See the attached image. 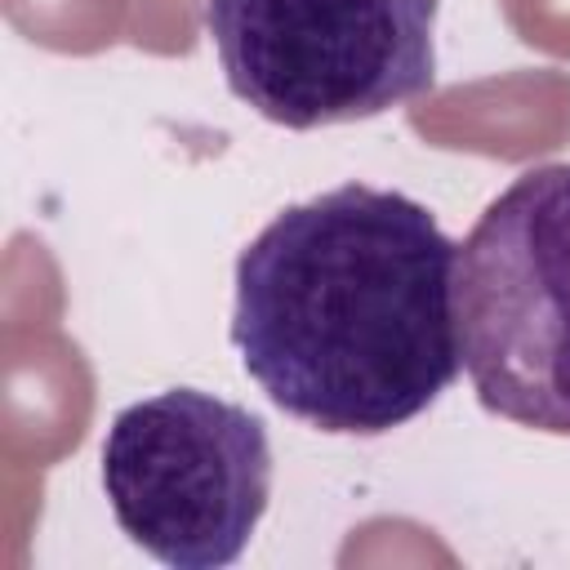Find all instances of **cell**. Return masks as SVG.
<instances>
[{
    "mask_svg": "<svg viewBox=\"0 0 570 570\" xmlns=\"http://www.w3.org/2000/svg\"><path fill=\"white\" fill-rule=\"evenodd\" d=\"M454 249L419 200L370 183L281 209L236 258L245 374L334 436L419 419L463 370Z\"/></svg>",
    "mask_w": 570,
    "mask_h": 570,
    "instance_id": "cell-1",
    "label": "cell"
},
{
    "mask_svg": "<svg viewBox=\"0 0 570 570\" xmlns=\"http://www.w3.org/2000/svg\"><path fill=\"white\" fill-rule=\"evenodd\" d=\"M454 325L476 401L570 436V165L521 169L454 249Z\"/></svg>",
    "mask_w": 570,
    "mask_h": 570,
    "instance_id": "cell-2",
    "label": "cell"
},
{
    "mask_svg": "<svg viewBox=\"0 0 570 570\" xmlns=\"http://www.w3.org/2000/svg\"><path fill=\"white\" fill-rule=\"evenodd\" d=\"M227 89L263 120L383 116L436 80V0H205Z\"/></svg>",
    "mask_w": 570,
    "mask_h": 570,
    "instance_id": "cell-3",
    "label": "cell"
},
{
    "mask_svg": "<svg viewBox=\"0 0 570 570\" xmlns=\"http://www.w3.org/2000/svg\"><path fill=\"white\" fill-rule=\"evenodd\" d=\"M102 490L116 525L160 566H232L267 512V428L200 387L156 392L111 419Z\"/></svg>",
    "mask_w": 570,
    "mask_h": 570,
    "instance_id": "cell-4",
    "label": "cell"
}]
</instances>
